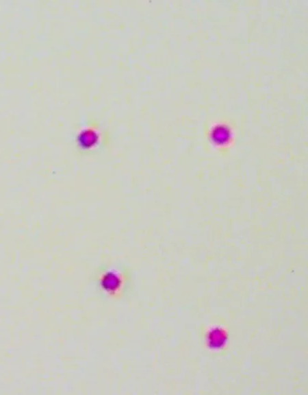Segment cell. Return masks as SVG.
Masks as SVG:
<instances>
[]
</instances>
